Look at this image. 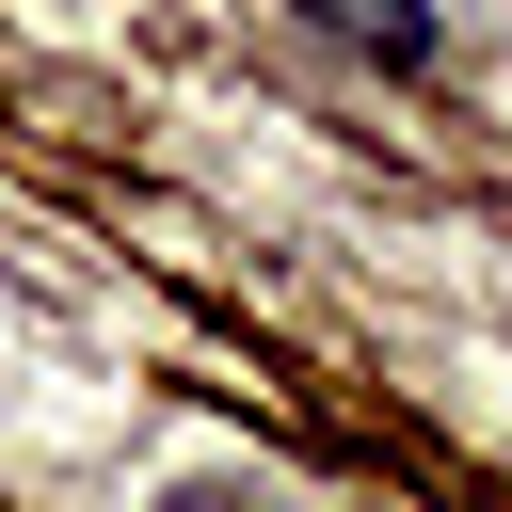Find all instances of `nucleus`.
<instances>
[{
    "label": "nucleus",
    "mask_w": 512,
    "mask_h": 512,
    "mask_svg": "<svg viewBox=\"0 0 512 512\" xmlns=\"http://www.w3.org/2000/svg\"><path fill=\"white\" fill-rule=\"evenodd\" d=\"M320 48H352V64H432V16L416 0H288Z\"/></svg>",
    "instance_id": "obj_1"
}]
</instances>
